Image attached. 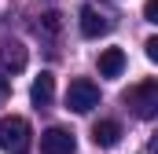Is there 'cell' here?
<instances>
[{"label":"cell","instance_id":"cell-1","mask_svg":"<svg viewBox=\"0 0 158 154\" xmlns=\"http://www.w3.org/2000/svg\"><path fill=\"white\" fill-rule=\"evenodd\" d=\"M121 99H125V107H129L136 117L151 121V117L158 114V81H155V77H143V81H140V84H132Z\"/></svg>","mask_w":158,"mask_h":154},{"label":"cell","instance_id":"cell-2","mask_svg":"<svg viewBox=\"0 0 158 154\" xmlns=\"http://www.w3.org/2000/svg\"><path fill=\"white\" fill-rule=\"evenodd\" d=\"M0 151L7 154H30V121L19 114L0 117Z\"/></svg>","mask_w":158,"mask_h":154},{"label":"cell","instance_id":"cell-3","mask_svg":"<svg viewBox=\"0 0 158 154\" xmlns=\"http://www.w3.org/2000/svg\"><path fill=\"white\" fill-rule=\"evenodd\" d=\"M92 107H99V84H92L88 77L70 81V88H66V110H74V114H88Z\"/></svg>","mask_w":158,"mask_h":154},{"label":"cell","instance_id":"cell-4","mask_svg":"<svg viewBox=\"0 0 158 154\" xmlns=\"http://www.w3.org/2000/svg\"><path fill=\"white\" fill-rule=\"evenodd\" d=\"M74 151H77V140H74L70 128L52 125V128L40 132V154H74Z\"/></svg>","mask_w":158,"mask_h":154},{"label":"cell","instance_id":"cell-5","mask_svg":"<svg viewBox=\"0 0 158 154\" xmlns=\"http://www.w3.org/2000/svg\"><path fill=\"white\" fill-rule=\"evenodd\" d=\"M30 99H33V107H37V110L52 107V99H55V74L40 70V74L33 77V84H30Z\"/></svg>","mask_w":158,"mask_h":154},{"label":"cell","instance_id":"cell-6","mask_svg":"<svg viewBox=\"0 0 158 154\" xmlns=\"http://www.w3.org/2000/svg\"><path fill=\"white\" fill-rule=\"evenodd\" d=\"M0 63H4L11 74L26 70V63H30V55H26V44H22V40H0Z\"/></svg>","mask_w":158,"mask_h":154},{"label":"cell","instance_id":"cell-7","mask_svg":"<svg viewBox=\"0 0 158 154\" xmlns=\"http://www.w3.org/2000/svg\"><path fill=\"white\" fill-rule=\"evenodd\" d=\"M81 33L88 40H96V37H103V33H110V22H107L96 7H85V11H81Z\"/></svg>","mask_w":158,"mask_h":154},{"label":"cell","instance_id":"cell-8","mask_svg":"<svg viewBox=\"0 0 158 154\" xmlns=\"http://www.w3.org/2000/svg\"><path fill=\"white\" fill-rule=\"evenodd\" d=\"M121 140V125L118 121H96L92 125V143L96 147H114Z\"/></svg>","mask_w":158,"mask_h":154},{"label":"cell","instance_id":"cell-9","mask_svg":"<svg viewBox=\"0 0 158 154\" xmlns=\"http://www.w3.org/2000/svg\"><path fill=\"white\" fill-rule=\"evenodd\" d=\"M121 70H125V51L121 48H107L99 55V74L103 77H118Z\"/></svg>","mask_w":158,"mask_h":154},{"label":"cell","instance_id":"cell-10","mask_svg":"<svg viewBox=\"0 0 158 154\" xmlns=\"http://www.w3.org/2000/svg\"><path fill=\"white\" fill-rule=\"evenodd\" d=\"M40 26H44L48 33H59V11H48V15H40Z\"/></svg>","mask_w":158,"mask_h":154},{"label":"cell","instance_id":"cell-11","mask_svg":"<svg viewBox=\"0 0 158 154\" xmlns=\"http://www.w3.org/2000/svg\"><path fill=\"white\" fill-rule=\"evenodd\" d=\"M143 18L147 22H158V0H147L143 4Z\"/></svg>","mask_w":158,"mask_h":154},{"label":"cell","instance_id":"cell-12","mask_svg":"<svg viewBox=\"0 0 158 154\" xmlns=\"http://www.w3.org/2000/svg\"><path fill=\"white\" fill-rule=\"evenodd\" d=\"M143 51H147V59H151V63H158V37H147Z\"/></svg>","mask_w":158,"mask_h":154},{"label":"cell","instance_id":"cell-13","mask_svg":"<svg viewBox=\"0 0 158 154\" xmlns=\"http://www.w3.org/2000/svg\"><path fill=\"white\" fill-rule=\"evenodd\" d=\"M7 95H11V77H4V74H0V103H4Z\"/></svg>","mask_w":158,"mask_h":154}]
</instances>
